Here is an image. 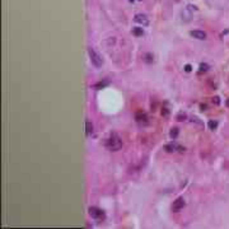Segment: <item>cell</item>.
I'll return each mask as SVG.
<instances>
[{
	"label": "cell",
	"mask_w": 229,
	"mask_h": 229,
	"mask_svg": "<svg viewBox=\"0 0 229 229\" xmlns=\"http://www.w3.org/2000/svg\"><path fill=\"white\" fill-rule=\"evenodd\" d=\"M107 86V82H105V83H98V84H96V86H94V88L96 89H101V88H103V87H106Z\"/></svg>",
	"instance_id": "obj_16"
},
{
	"label": "cell",
	"mask_w": 229,
	"mask_h": 229,
	"mask_svg": "<svg viewBox=\"0 0 229 229\" xmlns=\"http://www.w3.org/2000/svg\"><path fill=\"white\" fill-rule=\"evenodd\" d=\"M162 115L166 116V117L169 115V112H168V109H167V108H163V109H162Z\"/></svg>",
	"instance_id": "obj_21"
},
{
	"label": "cell",
	"mask_w": 229,
	"mask_h": 229,
	"mask_svg": "<svg viewBox=\"0 0 229 229\" xmlns=\"http://www.w3.org/2000/svg\"><path fill=\"white\" fill-rule=\"evenodd\" d=\"M105 147L108 149V150H112V151H116L118 149H121L122 147V140L117 136V135H112L111 138H108L105 143Z\"/></svg>",
	"instance_id": "obj_1"
},
{
	"label": "cell",
	"mask_w": 229,
	"mask_h": 229,
	"mask_svg": "<svg viewBox=\"0 0 229 229\" xmlns=\"http://www.w3.org/2000/svg\"><path fill=\"white\" fill-rule=\"evenodd\" d=\"M205 109H206V106L202 105V106H201V111H205Z\"/></svg>",
	"instance_id": "obj_22"
},
{
	"label": "cell",
	"mask_w": 229,
	"mask_h": 229,
	"mask_svg": "<svg viewBox=\"0 0 229 229\" xmlns=\"http://www.w3.org/2000/svg\"><path fill=\"white\" fill-rule=\"evenodd\" d=\"M88 54H89V56H90V61H92L93 65L97 66V67L102 66V64H103V60H102V57H101L92 47L88 48Z\"/></svg>",
	"instance_id": "obj_2"
},
{
	"label": "cell",
	"mask_w": 229,
	"mask_h": 229,
	"mask_svg": "<svg viewBox=\"0 0 229 229\" xmlns=\"http://www.w3.org/2000/svg\"><path fill=\"white\" fill-rule=\"evenodd\" d=\"M191 70H192V66H191L190 64H187V65H186V66H185V71H187V73H190Z\"/></svg>",
	"instance_id": "obj_19"
},
{
	"label": "cell",
	"mask_w": 229,
	"mask_h": 229,
	"mask_svg": "<svg viewBox=\"0 0 229 229\" xmlns=\"http://www.w3.org/2000/svg\"><path fill=\"white\" fill-rule=\"evenodd\" d=\"M209 69V65L208 64H201L200 65V71H206Z\"/></svg>",
	"instance_id": "obj_18"
},
{
	"label": "cell",
	"mask_w": 229,
	"mask_h": 229,
	"mask_svg": "<svg viewBox=\"0 0 229 229\" xmlns=\"http://www.w3.org/2000/svg\"><path fill=\"white\" fill-rule=\"evenodd\" d=\"M192 122L197 124V125H199V126H201V127L204 126V124H202V122L200 121V118H197V117H192Z\"/></svg>",
	"instance_id": "obj_17"
},
{
	"label": "cell",
	"mask_w": 229,
	"mask_h": 229,
	"mask_svg": "<svg viewBox=\"0 0 229 229\" xmlns=\"http://www.w3.org/2000/svg\"><path fill=\"white\" fill-rule=\"evenodd\" d=\"M192 8H195V6H192V5H189L186 9L183 10V13H182V17H183V19H186V21H189L191 17H192Z\"/></svg>",
	"instance_id": "obj_8"
},
{
	"label": "cell",
	"mask_w": 229,
	"mask_h": 229,
	"mask_svg": "<svg viewBox=\"0 0 229 229\" xmlns=\"http://www.w3.org/2000/svg\"><path fill=\"white\" fill-rule=\"evenodd\" d=\"M92 132H93V126H92V124L89 121H87L86 122V134H87V136L92 135Z\"/></svg>",
	"instance_id": "obj_11"
},
{
	"label": "cell",
	"mask_w": 229,
	"mask_h": 229,
	"mask_svg": "<svg viewBox=\"0 0 229 229\" xmlns=\"http://www.w3.org/2000/svg\"><path fill=\"white\" fill-rule=\"evenodd\" d=\"M208 125H209V127H210V130H215L216 127H218V122H216V121H213V120L209 121Z\"/></svg>",
	"instance_id": "obj_14"
},
{
	"label": "cell",
	"mask_w": 229,
	"mask_h": 229,
	"mask_svg": "<svg viewBox=\"0 0 229 229\" xmlns=\"http://www.w3.org/2000/svg\"><path fill=\"white\" fill-rule=\"evenodd\" d=\"M135 22L147 25L148 24V18H147V15H144V14H136L135 15Z\"/></svg>",
	"instance_id": "obj_7"
},
{
	"label": "cell",
	"mask_w": 229,
	"mask_h": 229,
	"mask_svg": "<svg viewBox=\"0 0 229 229\" xmlns=\"http://www.w3.org/2000/svg\"><path fill=\"white\" fill-rule=\"evenodd\" d=\"M181 147L180 145H177V144H174V143H171V144H167V145L164 147V149L168 151V153H173V151H176L177 149H180Z\"/></svg>",
	"instance_id": "obj_9"
},
{
	"label": "cell",
	"mask_w": 229,
	"mask_h": 229,
	"mask_svg": "<svg viewBox=\"0 0 229 229\" xmlns=\"http://www.w3.org/2000/svg\"><path fill=\"white\" fill-rule=\"evenodd\" d=\"M190 35L196 40H205L206 38V33L204 31H191Z\"/></svg>",
	"instance_id": "obj_6"
},
{
	"label": "cell",
	"mask_w": 229,
	"mask_h": 229,
	"mask_svg": "<svg viewBox=\"0 0 229 229\" xmlns=\"http://www.w3.org/2000/svg\"><path fill=\"white\" fill-rule=\"evenodd\" d=\"M225 105H227V107H229V98L227 99V102H225Z\"/></svg>",
	"instance_id": "obj_23"
},
{
	"label": "cell",
	"mask_w": 229,
	"mask_h": 229,
	"mask_svg": "<svg viewBox=\"0 0 229 229\" xmlns=\"http://www.w3.org/2000/svg\"><path fill=\"white\" fill-rule=\"evenodd\" d=\"M132 35L136 36V37H140V36L144 35V29H143V28H139V27L134 28V29H132Z\"/></svg>",
	"instance_id": "obj_12"
},
{
	"label": "cell",
	"mask_w": 229,
	"mask_h": 229,
	"mask_svg": "<svg viewBox=\"0 0 229 229\" xmlns=\"http://www.w3.org/2000/svg\"><path fill=\"white\" fill-rule=\"evenodd\" d=\"M213 103H215V105L218 106V105L220 103V98H219V97H214V98H213Z\"/></svg>",
	"instance_id": "obj_20"
},
{
	"label": "cell",
	"mask_w": 229,
	"mask_h": 229,
	"mask_svg": "<svg viewBox=\"0 0 229 229\" xmlns=\"http://www.w3.org/2000/svg\"><path fill=\"white\" fill-rule=\"evenodd\" d=\"M169 136H171V139H177V136H178V129L177 127H173V129L171 130V132H169Z\"/></svg>",
	"instance_id": "obj_13"
},
{
	"label": "cell",
	"mask_w": 229,
	"mask_h": 229,
	"mask_svg": "<svg viewBox=\"0 0 229 229\" xmlns=\"http://www.w3.org/2000/svg\"><path fill=\"white\" fill-rule=\"evenodd\" d=\"M176 118H177V121H185L186 118H187V115L186 113H178Z\"/></svg>",
	"instance_id": "obj_15"
},
{
	"label": "cell",
	"mask_w": 229,
	"mask_h": 229,
	"mask_svg": "<svg viewBox=\"0 0 229 229\" xmlns=\"http://www.w3.org/2000/svg\"><path fill=\"white\" fill-rule=\"evenodd\" d=\"M185 206V200L183 197H178L176 201H173V205H172V210L173 211H180L182 210Z\"/></svg>",
	"instance_id": "obj_5"
},
{
	"label": "cell",
	"mask_w": 229,
	"mask_h": 229,
	"mask_svg": "<svg viewBox=\"0 0 229 229\" xmlns=\"http://www.w3.org/2000/svg\"><path fill=\"white\" fill-rule=\"evenodd\" d=\"M135 120H136V122L140 124V125H147L148 124V115L143 111H139V112H136V115H135Z\"/></svg>",
	"instance_id": "obj_4"
},
{
	"label": "cell",
	"mask_w": 229,
	"mask_h": 229,
	"mask_svg": "<svg viewBox=\"0 0 229 229\" xmlns=\"http://www.w3.org/2000/svg\"><path fill=\"white\" fill-rule=\"evenodd\" d=\"M89 215L92 218H94V219H103L105 218L103 211H102L101 209H98V208H96V206H90L89 208Z\"/></svg>",
	"instance_id": "obj_3"
},
{
	"label": "cell",
	"mask_w": 229,
	"mask_h": 229,
	"mask_svg": "<svg viewBox=\"0 0 229 229\" xmlns=\"http://www.w3.org/2000/svg\"><path fill=\"white\" fill-rule=\"evenodd\" d=\"M143 61L147 63V64H151L153 61H154V56H153V54L150 52H147L143 55Z\"/></svg>",
	"instance_id": "obj_10"
}]
</instances>
